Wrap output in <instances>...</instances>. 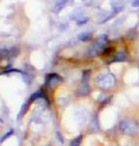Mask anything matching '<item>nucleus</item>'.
Wrapping results in <instances>:
<instances>
[{
    "mask_svg": "<svg viewBox=\"0 0 139 146\" xmlns=\"http://www.w3.org/2000/svg\"><path fill=\"white\" fill-rule=\"evenodd\" d=\"M133 7H139V0H135V1L132 3Z\"/></svg>",
    "mask_w": 139,
    "mask_h": 146,
    "instance_id": "obj_10",
    "label": "nucleus"
},
{
    "mask_svg": "<svg viewBox=\"0 0 139 146\" xmlns=\"http://www.w3.org/2000/svg\"><path fill=\"white\" fill-rule=\"evenodd\" d=\"M10 135H13V129H11V131H8V133H7V135H6L5 136H3V137L1 138V141H3L4 139H5V138L8 137V136Z\"/></svg>",
    "mask_w": 139,
    "mask_h": 146,
    "instance_id": "obj_9",
    "label": "nucleus"
},
{
    "mask_svg": "<svg viewBox=\"0 0 139 146\" xmlns=\"http://www.w3.org/2000/svg\"><path fill=\"white\" fill-rule=\"evenodd\" d=\"M81 140H82V136H78L77 138H75V139H73L71 141L69 146H79L80 143H81Z\"/></svg>",
    "mask_w": 139,
    "mask_h": 146,
    "instance_id": "obj_7",
    "label": "nucleus"
},
{
    "mask_svg": "<svg viewBox=\"0 0 139 146\" xmlns=\"http://www.w3.org/2000/svg\"><path fill=\"white\" fill-rule=\"evenodd\" d=\"M67 0H60V1L56 3V7H55V10L56 11H58V10H60L61 8L63 7V5L65 4V2H66Z\"/></svg>",
    "mask_w": 139,
    "mask_h": 146,
    "instance_id": "obj_8",
    "label": "nucleus"
},
{
    "mask_svg": "<svg viewBox=\"0 0 139 146\" xmlns=\"http://www.w3.org/2000/svg\"><path fill=\"white\" fill-rule=\"evenodd\" d=\"M126 58V56L124 54V52H120L118 53L116 56L113 58V62H122V60H124Z\"/></svg>",
    "mask_w": 139,
    "mask_h": 146,
    "instance_id": "obj_6",
    "label": "nucleus"
},
{
    "mask_svg": "<svg viewBox=\"0 0 139 146\" xmlns=\"http://www.w3.org/2000/svg\"><path fill=\"white\" fill-rule=\"evenodd\" d=\"M96 84L102 89H110L115 84V77L110 73H103L96 78Z\"/></svg>",
    "mask_w": 139,
    "mask_h": 146,
    "instance_id": "obj_2",
    "label": "nucleus"
},
{
    "mask_svg": "<svg viewBox=\"0 0 139 146\" xmlns=\"http://www.w3.org/2000/svg\"><path fill=\"white\" fill-rule=\"evenodd\" d=\"M107 43H108L107 36H105V35H101L100 37H98V38L95 40V43H93L91 48H89V56H95L98 53V52L105 50Z\"/></svg>",
    "mask_w": 139,
    "mask_h": 146,
    "instance_id": "obj_3",
    "label": "nucleus"
},
{
    "mask_svg": "<svg viewBox=\"0 0 139 146\" xmlns=\"http://www.w3.org/2000/svg\"><path fill=\"white\" fill-rule=\"evenodd\" d=\"M120 131L128 135H134L137 133V126L132 119L124 118L120 122Z\"/></svg>",
    "mask_w": 139,
    "mask_h": 146,
    "instance_id": "obj_1",
    "label": "nucleus"
},
{
    "mask_svg": "<svg viewBox=\"0 0 139 146\" xmlns=\"http://www.w3.org/2000/svg\"><path fill=\"white\" fill-rule=\"evenodd\" d=\"M89 92H91V89H89V87L88 85V82H82L81 86L77 89V96H87L89 94Z\"/></svg>",
    "mask_w": 139,
    "mask_h": 146,
    "instance_id": "obj_4",
    "label": "nucleus"
},
{
    "mask_svg": "<svg viewBox=\"0 0 139 146\" xmlns=\"http://www.w3.org/2000/svg\"><path fill=\"white\" fill-rule=\"evenodd\" d=\"M61 81H62V78L60 76H58V74H49L46 78V85L53 86L54 84H56Z\"/></svg>",
    "mask_w": 139,
    "mask_h": 146,
    "instance_id": "obj_5",
    "label": "nucleus"
}]
</instances>
